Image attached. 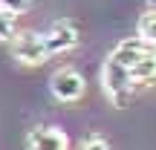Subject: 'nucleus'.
I'll return each instance as SVG.
<instances>
[{
	"mask_svg": "<svg viewBox=\"0 0 156 150\" xmlns=\"http://www.w3.org/2000/svg\"><path fill=\"white\" fill-rule=\"evenodd\" d=\"M133 78H130V69L122 67L116 58H107L104 67H101V89L104 95L113 101V107H124L130 101V92H133Z\"/></svg>",
	"mask_w": 156,
	"mask_h": 150,
	"instance_id": "1",
	"label": "nucleus"
},
{
	"mask_svg": "<svg viewBox=\"0 0 156 150\" xmlns=\"http://www.w3.org/2000/svg\"><path fill=\"white\" fill-rule=\"evenodd\" d=\"M9 46H12V58L23 67H41V64L49 61L44 32H17L9 40Z\"/></svg>",
	"mask_w": 156,
	"mask_h": 150,
	"instance_id": "2",
	"label": "nucleus"
},
{
	"mask_svg": "<svg viewBox=\"0 0 156 150\" xmlns=\"http://www.w3.org/2000/svg\"><path fill=\"white\" fill-rule=\"evenodd\" d=\"M49 89H52V95H55L58 101L73 104V101H78V98L84 95L87 84H84V75L78 72V69L64 67V69H58V72L49 78Z\"/></svg>",
	"mask_w": 156,
	"mask_h": 150,
	"instance_id": "3",
	"label": "nucleus"
},
{
	"mask_svg": "<svg viewBox=\"0 0 156 150\" xmlns=\"http://www.w3.org/2000/svg\"><path fill=\"white\" fill-rule=\"evenodd\" d=\"M44 40H46V49H49V58L52 55H64V52L75 49V44H78V26L73 20H67V17H61V20H55L44 32Z\"/></svg>",
	"mask_w": 156,
	"mask_h": 150,
	"instance_id": "4",
	"label": "nucleus"
},
{
	"mask_svg": "<svg viewBox=\"0 0 156 150\" xmlns=\"http://www.w3.org/2000/svg\"><path fill=\"white\" fill-rule=\"evenodd\" d=\"M29 150H69V136L55 124H38L29 130Z\"/></svg>",
	"mask_w": 156,
	"mask_h": 150,
	"instance_id": "5",
	"label": "nucleus"
},
{
	"mask_svg": "<svg viewBox=\"0 0 156 150\" xmlns=\"http://www.w3.org/2000/svg\"><path fill=\"white\" fill-rule=\"evenodd\" d=\"M130 78H133V84H153L156 81V49L153 46L130 67Z\"/></svg>",
	"mask_w": 156,
	"mask_h": 150,
	"instance_id": "6",
	"label": "nucleus"
},
{
	"mask_svg": "<svg viewBox=\"0 0 156 150\" xmlns=\"http://www.w3.org/2000/svg\"><path fill=\"white\" fill-rule=\"evenodd\" d=\"M139 38L147 46H156V12H145L139 17Z\"/></svg>",
	"mask_w": 156,
	"mask_h": 150,
	"instance_id": "7",
	"label": "nucleus"
},
{
	"mask_svg": "<svg viewBox=\"0 0 156 150\" xmlns=\"http://www.w3.org/2000/svg\"><path fill=\"white\" fill-rule=\"evenodd\" d=\"M15 35H17V17L0 9V40H12Z\"/></svg>",
	"mask_w": 156,
	"mask_h": 150,
	"instance_id": "8",
	"label": "nucleus"
},
{
	"mask_svg": "<svg viewBox=\"0 0 156 150\" xmlns=\"http://www.w3.org/2000/svg\"><path fill=\"white\" fill-rule=\"evenodd\" d=\"M81 150H113V147H110V141H107V136H101V133H90L87 139L81 141Z\"/></svg>",
	"mask_w": 156,
	"mask_h": 150,
	"instance_id": "9",
	"label": "nucleus"
},
{
	"mask_svg": "<svg viewBox=\"0 0 156 150\" xmlns=\"http://www.w3.org/2000/svg\"><path fill=\"white\" fill-rule=\"evenodd\" d=\"M29 3H32V0H0V9H6L9 12V15H23V12L29 9Z\"/></svg>",
	"mask_w": 156,
	"mask_h": 150,
	"instance_id": "10",
	"label": "nucleus"
},
{
	"mask_svg": "<svg viewBox=\"0 0 156 150\" xmlns=\"http://www.w3.org/2000/svg\"><path fill=\"white\" fill-rule=\"evenodd\" d=\"M147 6H151V12H156V0H147Z\"/></svg>",
	"mask_w": 156,
	"mask_h": 150,
	"instance_id": "11",
	"label": "nucleus"
}]
</instances>
